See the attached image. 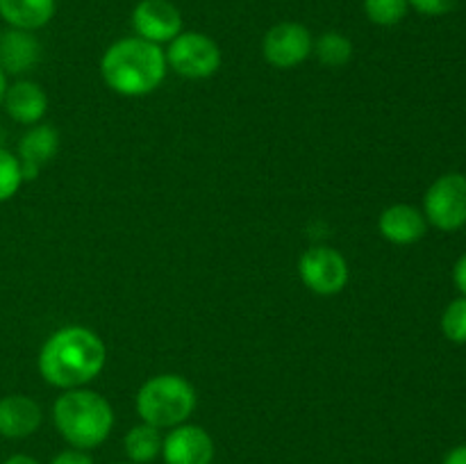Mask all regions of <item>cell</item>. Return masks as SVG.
I'll list each match as a JSON object with an SVG mask.
<instances>
[{
	"mask_svg": "<svg viewBox=\"0 0 466 464\" xmlns=\"http://www.w3.org/2000/svg\"><path fill=\"white\" fill-rule=\"evenodd\" d=\"M314 36L303 23L282 21L268 27L262 39V55L273 68H296L312 55Z\"/></svg>",
	"mask_w": 466,
	"mask_h": 464,
	"instance_id": "ba28073f",
	"label": "cell"
},
{
	"mask_svg": "<svg viewBox=\"0 0 466 464\" xmlns=\"http://www.w3.org/2000/svg\"><path fill=\"white\" fill-rule=\"evenodd\" d=\"M3 109L12 121L21 123V126H36L44 121L46 112H48V96H46L44 86L36 82L16 80L7 86Z\"/></svg>",
	"mask_w": 466,
	"mask_h": 464,
	"instance_id": "9a60e30c",
	"label": "cell"
},
{
	"mask_svg": "<svg viewBox=\"0 0 466 464\" xmlns=\"http://www.w3.org/2000/svg\"><path fill=\"white\" fill-rule=\"evenodd\" d=\"M312 55H317L323 66L341 68L353 59V41L337 30L323 32L319 39H314Z\"/></svg>",
	"mask_w": 466,
	"mask_h": 464,
	"instance_id": "ac0fdd59",
	"label": "cell"
},
{
	"mask_svg": "<svg viewBox=\"0 0 466 464\" xmlns=\"http://www.w3.org/2000/svg\"><path fill=\"white\" fill-rule=\"evenodd\" d=\"M441 464H466V444L451 449L449 453H446L444 462Z\"/></svg>",
	"mask_w": 466,
	"mask_h": 464,
	"instance_id": "d4e9b609",
	"label": "cell"
},
{
	"mask_svg": "<svg viewBox=\"0 0 466 464\" xmlns=\"http://www.w3.org/2000/svg\"><path fill=\"white\" fill-rule=\"evenodd\" d=\"M168 68L187 80H205L221 68V48L205 32H180L167 48Z\"/></svg>",
	"mask_w": 466,
	"mask_h": 464,
	"instance_id": "5b68a950",
	"label": "cell"
},
{
	"mask_svg": "<svg viewBox=\"0 0 466 464\" xmlns=\"http://www.w3.org/2000/svg\"><path fill=\"white\" fill-rule=\"evenodd\" d=\"M44 421L41 405L25 394H9L0 398V437L25 439L35 435Z\"/></svg>",
	"mask_w": 466,
	"mask_h": 464,
	"instance_id": "7c38bea8",
	"label": "cell"
},
{
	"mask_svg": "<svg viewBox=\"0 0 466 464\" xmlns=\"http://www.w3.org/2000/svg\"><path fill=\"white\" fill-rule=\"evenodd\" d=\"M167 71L164 50L141 36H123L114 41L100 57V76L105 85L126 98L153 94L164 82Z\"/></svg>",
	"mask_w": 466,
	"mask_h": 464,
	"instance_id": "7a4b0ae2",
	"label": "cell"
},
{
	"mask_svg": "<svg viewBox=\"0 0 466 464\" xmlns=\"http://www.w3.org/2000/svg\"><path fill=\"white\" fill-rule=\"evenodd\" d=\"M41 59V44L35 32L7 27L0 32V71L5 76H23Z\"/></svg>",
	"mask_w": 466,
	"mask_h": 464,
	"instance_id": "5bb4252c",
	"label": "cell"
},
{
	"mask_svg": "<svg viewBox=\"0 0 466 464\" xmlns=\"http://www.w3.org/2000/svg\"><path fill=\"white\" fill-rule=\"evenodd\" d=\"M378 232L390 244L410 246L426 237L428 221L421 209H417L414 205H390L387 209H382L380 218H378Z\"/></svg>",
	"mask_w": 466,
	"mask_h": 464,
	"instance_id": "4fadbf2b",
	"label": "cell"
},
{
	"mask_svg": "<svg viewBox=\"0 0 466 464\" xmlns=\"http://www.w3.org/2000/svg\"><path fill=\"white\" fill-rule=\"evenodd\" d=\"M441 332L453 344H466V296L446 305L441 314Z\"/></svg>",
	"mask_w": 466,
	"mask_h": 464,
	"instance_id": "44dd1931",
	"label": "cell"
},
{
	"mask_svg": "<svg viewBox=\"0 0 466 464\" xmlns=\"http://www.w3.org/2000/svg\"><path fill=\"white\" fill-rule=\"evenodd\" d=\"M410 12V0H364V14L373 25H399Z\"/></svg>",
	"mask_w": 466,
	"mask_h": 464,
	"instance_id": "d6986e66",
	"label": "cell"
},
{
	"mask_svg": "<svg viewBox=\"0 0 466 464\" xmlns=\"http://www.w3.org/2000/svg\"><path fill=\"white\" fill-rule=\"evenodd\" d=\"M423 217L441 232H455L466 226V176L444 173L437 177L423 198Z\"/></svg>",
	"mask_w": 466,
	"mask_h": 464,
	"instance_id": "8992f818",
	"label": "cell"
},
{
	"mask_svg": "<svg viewBox=\"0 0 466 464\" xmlns=\"http://www.w3.org/2000/svg\"><path fill=\"white\" fill-rule=\"evenodd\" d=\"M3 464H41L39 459H35L32 455H25V453H16V455H9L7 459H5Z\"/></svg>",
	"mask_w": 466,
	"mask_h": 464,
	"instance_id": "484cf974",
	"label": "cell"
},
{
	"mask_svg": "<svg viewBox=\"0 0 466 464\" xmlns=\"http://www.w3.org/2000/svg\"><path fill=\"white\" fill-rule=\"evenodd\" d=\"M118 464H123V462H118Z\"/></svg>",
	"mask_w": 466,
	"mask_h": 464,
	"instance_id": "83f0119b",
	"label": "cell"
},
{
	"mask_svg": "<svg viewBox=\"0 0 466 464\" xmlns=\"http://www.w3.org/2000/svg\"><path fill=\"white\" fill-rule=\"evenodd\" d=\"M53 423L68 446L98 449L114 428V409L98 391L77 387L66 389L53 405Z\"/></svg>",
	"mask_w": 466,
	"mask_h": 464,
	"instance_id": "3957f363",
	"label": "cell"
},
{
	"mask_svg": "<svg viewBox=\"0 0 466 464\" xmlns=\"http://www.w3.org/2000/svg\"><path fill=\"white\" fill-rule=\"evenodd\" d=\"M299 276L312 294L335 296L349 285V262L330 246H314L299 259Z\"/></svg>",
	"mask_w": 466,
	"mask_h": 464,
	"instance_id": "52a82bcc",
	"label": "cell"
},
{
	"mask_svg": "<svg viewBox=\"0 0 466 464\" xmlns=\"http://www.w3.org/2000/svg\"><path fill=\"white\" fill-rule=\"evenodd\" d=\"M453 282H455V287H458L460 294L466 296V253L458 259V262H455Z\"/></svg>",
	"mask_w": 466,
	"mask_h": 464,
	"instance_id": "cb8c5ba5",
	"label": "cell"
},
{
	"mask_svg": "<svg viewBox=\"0 0 466 464\" xmlns=\"http://www.w3.org/2000/svg\"><path fill=\"white\" fill-rule=\"evenodd\" d=\"M59 132L48 123H36L21 136L16 148V157L21 162L23 180H35L41 168L57 155Z\"/></svg>",
	"mask_w": 466,
	"mask_h": 464,
	"instance_id": "8fae6325",
	"label": "cell"
},
{
	"mask_svg": "<svg viewBox=\"0 0 466 464\" xmlns=\"http://www.w3.org/2000/svg\"><path fill=\"white\" fill-rule=\"evenodd\" d=\"M107 362L105 341L85 326L55 330L39 350L41 378L57 389H77L100 376Z\"/></svg>",
	"mask_w": 466,
	"mask_h": 464,
	"instance_id": "6da1fadb",
	"label": "cell"
},
{
	"mask_svg": "<svg viewBox=\"0 0 466 464\" xmlns=\"http://www.w3.org/2000/svg\"><path fill=\"white\" fill-rule=\"evenodd\" d=\"M196 403H198V396L187 378L177 373H159L139 387L135 409L141 421L148 426L171 430L180 423H187V419L194 414Z\"/></svg>",
	"mask_w": 466,
	"mask_h": 464,
	"instance_id": "277c9868",
	"label": "cell"
},
{
	"mask_svg": "<svg viewBox=\"0 0 466 464\" xmlns=\"http://www.w3.org/2000/svg\"><path fill=\"white\" fill-rule=\"evenodd\" d=\"M7 86H9L7 76L0 71V109H3V100H5V94H7Z\"/></svg>",
	"mask_w": 466,
	"mask_h": 464,
	"instance_id": "4316f807",
	"label": "cell"
},
{
	"mask_svg": "<svg viewBox=\"0 0 466 464\" xmlns=\"http://www.w3.org/2000/svg\"><path fill=\"white\" fill-rule=\"evenodd\" d=\"M57 0H0V18L7 27L36 32L48 25Z\"/></svg>",
	"mask_w": 466,
	"mask_h": 464,
	"instance_id": "2e32d148",
	"label": "cell"
},
{
	"mask_svg": "<svg viewBox=\"0 0 466 464\" xmlns=\"http://www.w3.org/2000/svg\"><path fill=\"white\" fill-rule=\"evenodd\" d=\"M50 464H94V459H91V455L86 453V450L73 449L71 446V449L55 455V458L50 459Z\"/></svg>",
	"mask_w": 466,
	"mask_h": 464,
	"instance_id": "603a6c76",
	"label": "cell"
},
{
	"mask_svg": "<svg viewBox=\"0 0 466 464\" xmlns=\"http://www.w3.org/2000/svg\"><path fill=\"white\" fill-rule=\"evenodd\" d=\"M23 171L21 162H18L16 153L7 148H0V203H7L18 194L23 185Z\"/></svg>",
	"mask_w": 466,
	"mask_h": 464,
	"instance_id": "ffe728a7",
	"label": "cell"
},
{
	"mask_svg": "<svg viewBox=\"0 0 466 464\" xmlns=\"http://www.w3.org/2000/svg\"><path fill=\"white\" fill-rule=\"evenodd\" d=\"M132 30L150 44H171L182 32V14L171 0H139L132 9Z\"/></svg>",
	"mask_w": 466,
	"mask_h": 464,
	"instance_id": "9c48e42d",
	"label": "cell"
},
{
	"mask_svg": "<svg viewBox=\"0 0 466 464\" xmlns=\"http://www.w3.org/2000/svg\"><path fill=\"white\" fill-rule=\"evenodd\" d=\"M462 0H410V9L423 16H444L453 12Z\"/></svg>",
	"mask_w": 466,
	"mask_h": 464,
	"instance_id": "7402d4cb",
	"label": "cell"
},
{
	"mask_svg": "<svg viewBox=\"0 0 466 464\" xmlns=\"http://www.w3.org/2000/svg\"><path fill=\"white\" fill-rule=\"evenodd\" d=\"M164 464H212L214 439L205 428L180 423L162 441Z\"/></svg>",
	"mask_w": 466,
	"mask_h": 464,
	"instance_id": "30bf717a",
	"label": "cell"
},
{
	"mask_svg": "<svg viewBox=\"0 0 466 464\" xmlns=\"http://www.w3.org/2000/svg\"><path fill=\"white\" fill-rule=\"evenodd\" d=\"M162 441L159 428L148 426L141 421L139 426L130 428L123 439V450H126L130 464H150L162 455Z\"/></svg>",
	"mask_w": 466,
	"mask_h": 464,
	"instance_id": "e0dca14e",
	"label": "cell"
}]
</instances>
